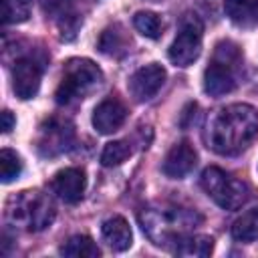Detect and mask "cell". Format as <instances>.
Returning <instances> with one entry per match:
<instances>
[{
  "instance_id": "2",
  "label": "cell",
  "mask_w": 258,
  "mask_h": 258,
  "mask_svg": "<svg viewBox=\"0 0 258 258\" xmlns=\"http://www.w3.org/2000/svg\"><path fill=\"white\" fill-rule=\"evenodd\" d=\"M202 216L194 208L177 206V204H159L145 208L139 214L141 230L155 246H169L187 236L196 226L202 224Z\"/></svg>"
},
{
  "instance_id": "24",
  "label": "cell",
  "mask_w": 258,
  "mask_h": 258,
  "mask_svg": "<svg viewBox=\"0 0 258 258\" xmlns=\"http://www.w3.org/2000/svg\"><path fill=\"white\" fill-rule=\"evenodd\" d=\"M22 173V161L12 149H2L0 151V179L2 183H10L18 179Z\"/></svg>"
},
{
  "instance_id": "3",
  "label": "cell",
  "mask_w": 258,
  "mask_h": 258,
  "mask_svg": "<svg viewBox=\"0 0 258 258\" xmlns=\"http://www.w3.org/2000/svg\"><path fill=\"white\" fill-rule=\"evenodd\" d=\"M242 50L232 40H222L216 44L212 60L204 73V91L212 97H222L232 93L242 79Z\"/></svg>"
},
{
  "instance_id": "5",
  "label": "cell",
  "mask_w": 258,
  "mask_h": 258,
  "mask_svg": "<svg viewBox=\"0 0 258 258\" xmlns=\"http://www.w3.org/2000/svg\"><path fill=\"white\" fill-rule=\"evenodd\" d=\"M103 81L101 69L89 60V58H73L64 64L62 79L56 87V103L58 105H71L79 99H83L89 91H93Z\"/></svg>"
},
{
  "instance_id": "23",
  "label": "cell",
  "mask_w": 258,
  "mask_h": 258,
  "mask_svg": "<svg viewBox=\"0 0 258 258\" xmlns=\"http://www.w3.org/2000/svg\"><path fill=\"white\" fill-rule=\"evenodd\" d=\"M129 155H131V143L129 141H111L105 145V149L101 153V163L105 167L121 165Z\"/></svg>"
},
{
  "instance_id": "14",
  "label": "cell",
  "mask_w": 258,
  "mask_h": 258,
  "mask_svg": "<svg viewBox=\"0 0 258 258\" xmlns=\"http://www.w3.org/2000/svg\"><path fill=\"white\" fill-rule=\"evenodd\" d=\"M125 119H127V107L115 97L101 101L93 111V125L103 135L117 131L125 123Z\"/></svg>"
},
{
  "instance_id": "10",
  "label": "cell",
  "mask_w": 258,
  "mask_h": 258,
  "mask_svg": "<svg viewBox=\"0 0 258 258\" xmlns=\"http://www.w3.org/2000/svg\"><path fill=\"white\" fill-rule=\"evenodd\" d=\"M165 83V69L157 62H151V64H145L141 69H137L127 87H129V93L135 101L143 103V101H149L151 97L157 95V91L163 87Z\"/></svg>"
},
{
  "instance_id": "11",
  "label": "cell",
  "mask_w": 258,
  "mask_h": 258,
  "mask_svg": "<svg viewBox=\"0 0 258 258\" xmlns=\"http://www.w3.org/2000/svg\"><path fill=\"white\" fill-rule=\"evenodd\" d=\"M40 6L48 16L56 20L62 40L75 38L77 28L83 22V16H79V12L75 10L77 0H40Z\"/></svg>"
},
{
  "instance_id": "15",
  "label": "cell",
  "mask_w": 258,
  "mask_h": 258,
  "mask_svg": "<svg viewBox=\"0 0 258 258\" xmlns=\"http://www.w3.org/2000/svg\"><path fill=\"white\" fill-rule=\"evenodd\" d=\"M101 234H103V240L107 242L109 248H113L115 252H123L131 246L133 242V234H131V228L127 224L125 218L121 216H113V218H107L101 226Z\"/></svg>"
},
{
  "instance_id": "6",
  "label": "cell",
  "mask_w": 258,
  "mask_h": 258,
  "mask_svg": "<svg viewBox=\"0 0 258 258\" xmlns=\"http://www.w3.org/2000/svg\"><path fill=\"white\" fill-rule=\"evenodd\" d=\"M202 187L224 210H238L250 198V187L246 181H242L236 175H232L220 167H214V165L204 169Z\"/></svg>"
},
{
  "instance_id": "12",
  "label": "cell",
  "mask_w": 258,
  "mask_h": 258,
  "mask_svg": "<svg viewBox=\"0 0 258 258\" xmlns=\"http://www.w3.org/2000/svg\"><path fill=\"white\" fill-rule=\"evenodd\" d=\"M85 187H87V177H85V171L79 167L60 169L58 173H54L50 181L52 194L64 204H77L83 198Z\"/></svg>"
},
{
  "instance_id": "8",
  "label": "cell",
  "mask_w": 258,
  "mask_h": 258,
  "mask_svg": "<svg viewBox=\"0 0 258 258\" xmlns=\"http://www.w3.org/2000/svg\"><path fill=\"white\" fill-rule=\"evenodd\" d=\"M73 137H75V131H73V125L67 121V119H48L46 123L40 125V131H38V151L42 155H58L62 151H67L73 143Z\"/></svg>"
},
{
  "instance_id": "18",
  "label": "cell",
  "mask_w": 258,
  "mask_h": 258,
  "mask_svg": "<svg viewBox=\"0 0 258 258\" xmlns=\"http://www.w3.org/2000/svg\"><path fill=\"white\" fill-rule=\"evenodd\" d=\"M60 254L67 256V258H99L101 250L89 236L77 234V236H71L60 246Z\"/></svg>"
},
{
  "instance_id": "1",
  "label": "cell",
  "mask_w": 258,
  "mask_h": 258,
  "mask_svg": "<svg viewBox=\"0 0 258 258\" xmlns=\"http://www.w3.org/2000/svg\"><path fill=\"white\" fill-rule=\"evenodd\" d=\"M258 137V111L246 103H234L216 111L206 129L208 147L220 155H238Z\"/></svg>"
},
{
  "instance_id": "20",
  "label": "cell",
  "mask_w": 258,
  "mask_h": 258,
  "mask_svg": "<svg viewBox=\"0 0 258 258\" xmlns=\"http://www.w3.org/2000/svg\"><path fill=\"white\" fill-rule=\"evenodd\" d=\"M125 48H127V36L119 26H111V28L103 30V34L99 38V50L103 54L119 56L125 52Z\"/></svg>"
},
{
  "instance_id": "4",
  "label": "cell",
  "mask_w": 258,
  "mask_h": 258,
  "mask_svg": "<svg viewBox=\"0 0 258 258\" xmlns=\"http://www.w3.org/2000/svg\"><path fill=\"white\" fill-rule=\"evenodd\" d=\"M6 216L14 226L26 232H40L54 222L56 210L48 196L26 189L8 200Z\"/></svg>"
},
{
  "instance_id": "25",
  "label": "cell",
  "mask_w": 258,
  "mask_h": 258,
  "mask_svg": "<svg viewBox=\"0 0 258 258\" xmlns=\"http://www.w3.org/2000/svg\"><path fill=\"white\" fill-rule=\"evenodd\" d=\"M12 127H14V117H12V113H10V111H2V131L8 133Z\"/></svg>"
},
{
  "instance_id": "19",
  "label": "cell",
  "mask_w": 258,
  "mask_h": 258,
  "mask_svg": "<svg viewBox=\"0 0 258 258\" xmlns=\"http://www.w3.org/2000/svg\"><path fill=\"white\" fill-rule=\"evenodd\" d=\"M230 232H232V238L238 242L258 240V208H252V210L244 212L240 218H236Z\"/></svg>"
},
{
  "instance_id": "21",
  "label": "cell",
  "mask_w": 258,
  "mask_h": 258,
  "mask_svg": "<svg viewBox=\"0 0 258 258\" xmlns=\"http://www.w3.org/2000/svg\"><path fill=\"white\" fill-rule=\"evenodd\" d=\"M133 26L147 38H159L163 30V20L155 12H137L133 16Z\"/></svg>"
},
{
  "instance_id": "16",
  "label": "cell",
  "mask_w": 258,
  "mask_h": 258,
  "mask_svg": "<svg viewBox=\"0 0 258 258\" xmlns=\"http://www.w3.org/2000/svg\"><path fill=\"white\" fill-rule=\"evenodd\" d=\"M224 8L234 24L244 28L258 26V0H226Z\"/></svg>"
},
{
  "instance_id": "17",
  "label": "cell",
  "mask_w": 258,
  "mask_h": 258,
  "mask_svg": "<svg viewBox=\"0 0 258 258\" xmlns=\"http://www.w3.org/2000/svg\"><path fill=\"white\" fill-rule=\"evenodd\" d=\"M212 250H214V240L204 234L183 236L173 248L177 256H194V258H206L212 254Z\"/></svg>"
},
{
  "instance_id": "26",
  "label": "cell",
  "mask_w": 258,
  "mask_h": 258,
  "mask_svg": "<svg viewBox=\"0 0 258 258\" xmlns=\"http://www.w3.org/2000/svg\"><path fill=\"white\" fill-rule=\"evenodd\" d=\"M151 2H157V0H151Z\"/></svg>"
},
{
  "instance_id": "7",
  "label": "cell",
  "mask_w": 258,
  "mask_h": 258,
  "mask_svg": "<svg viewBox=\"0 0 258 258\" xmlns=\"http://www.w3.org/2000/svg\"><path fill=\"white\" fill-rule=\"evenodd\" d=\"M202 36H204V22L196 12L183 14L179 20V32L169 46V60L175 67H189L202 50Z\"/></svg>"
},
{
  "instance_id": "22",
  "label": "cell",
  "mask_w": 258,
  "mask_h": 258,
  "mask_svg": "<svg viewBox=\"0 0 258 258\" xmlns=\"http://www.w3.org/2000/svg\"><path fill=\"white\" fill-rule=\"evenodd\" d=\"M30 16V0H2L4 24H18Z\"/></svg>"
},
{
  "instance_id": "9",
  "label": "cell",
  "mask_w": 258,
  "mask_h": 258,
  "mask_svg": "<svg viewBox=\"0 0 258 258\" xmlns=\"http://www.w3.org/2000/svg\"><path fill=\"white\" fill-rule=\"evenodd\" d=\"M42 64L34 56H20L12 67V91L18 99H32L40 89Z\"/></svg>"
},
{
  "instance_id": "13",
  "label": "cell",
  "mask_w": 258,
  "mask_h": 258,
  "mask_svg": "<svg viewBox=\"0 0 258 258\" xmlns=\"http://www.w3.org/2000/svg\"><path fill=\"white\" fill-rule=\"evenodd\" d=\"M196 161H198L196 149L187 141H179L167 151V155L161 163V171L171 179H181L183 175H187L194 169Z\"/></svg>"
}]
</instances>
